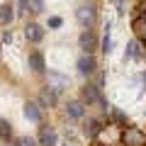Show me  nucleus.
<instances>
[{"label": "nucleus", "mask_w": 146, "mask_h": 146, "mask_svg": "<svg viewBox=\"0 0 146 146\" xmlns=\"http://www.w3.org/2000/svg\"><path fill=\"white\" fill-rule=\"evenodd\" d=\"M131 29H134V36L146 46V15H144V12L134 15V20H131Z\"/></svg>", "instance_id": "8"}, {"label": "nucleus", "mask_w": 146, "mask_h": 146, "mask_svg": "<svg viewBox=\"0 0 146 146\" xmlns=\"http://www.w3.org/2000/svg\"><path fill=\"white\" fill-rule=\"evenodd\" d=\"M25 117L29 122H42V105L36 100H27L25 102Z\"/></svg>", "instance_id": "12"}, {"label": "nucleus", "mask_w": 146, "mask_h": 146, "mask_svg": "<svg viewBox=\"0 0 146 146\" xmlns=\"http://www.w3.org/2000/svg\"><path fill=\"white\" fill-rule=\"evenodd\" d=\"M144 80H146V71H144Z\"/></svg>", "instance_id": "25"}, {"label": "nucleus", "mask_w": 146, "mask_h": 146, "mask_svg": "<svg viewBox=\"0 0 146 146\" xmlns=\"http://www.w3.org/2000/svg\"><path fill=\"white\" fill-rule=\"evenodd\" d=\"M76 66H78V73H80V76H88V78L98 71V61H95L93 54H83V56L78 58V63H76Z\"/></svg>", "instance_id": "5"}, {"label": "nucleus", "mask_w": 146, "mask_h": 146, "mask_svg": "<svg viewBox=\"0 0 146 146\" xmlns=\"http://www.w3.org/2000/svg\"><path fill=\"white\" fill-rule=\"evenodd\" d=\"M83 131H85L88 139H95V136L102 131V122H100V119H88V122L83 124Z\"/></svg>", "instance_id": "14"}, {"label": "nucleus", "mask_w": 146, "mask_h": 146, "mask_svg": "<svg viewBox=\"0 0 146 146\" xmlns=\"http://www.w3.org/2000/svg\"><path fill=\"white\" fill-rule=\"evenodd\" d=\"M122 146H146V131L127 124L122 129Z\"/></svg>", "instance_id": "3"}, {"label": "nucleus", "mask_w": 146, "mask_h": 146, "mask_svg": "<svg viewBox=\"0 0 146 146\" xmlns=\"http://www.w3.org/2000/svg\"><path fill=\"white\" fill-rule=\"evenodd\" d=\"M61 25H63L61 17H49V27H51V29H58Z\"/></svg>", "instance_id": "22"}, {"label": "nucleus", "mask_w": 146, "mask_h": 146, "mask_svg": "<svg viewBox=\"0 0 146 146\" xmlns=\"http://www.w3.org/2000/svg\"><path fill=\"white\" fill-rule=\"evenodd\" d=\"M25 36H27L29 44H39L44 39V27L39 22H27L25 25Z\"/></svg>", "instance_id": "7"}, {"label": "nucleus", "mask_w": 146, "mask_h": 146, "mask_svg": "<svg viewBox=\"0 0 146 146\" xmlns=\"http://www.w3.org/2000/svg\"><path fill=\"white\" fill-rule=\"evenodd\" d=\"M0 139L3 141H12L15 136H12V124L5 119V117H0Z\"/></svg>", "instance_id": "17"}, {"label": "nucleus", "mask_w": 146, "mask_h": 146, "mask_svg": "<svg viewBox=\"0 0 146 146\" xmlns=\"http://www.w3.org/2000/svg\"><path fill=\"white\" fill-rule=\"evenodd\" d=\"M27 63H29V68L34 73H44V71H46V61H44V54L42 51H32L29 58H27Z\"/></svg>", "instance_id": "13"}, {"label": "nucleus", "mask_w": 146, "mask_h": 146, "mask_svg": "<svg viewBox=\"0 0 146 146\" xmlns=\"http://www.w3.org/2000/svg\"><path fill=\"white\" fill-rule=\"evenodd\" d=\"M110 117H112V122H115V124H119L122 129L127 127V115H124V112H119L117 107H110Z\"/></svg>", "instance_id": "18"}, {"label": "nucleus", "mask_w": 146, "mask_h": 146, "mask_svg": "<svg viewBox=\"0 0 146 146\" xmlns=\"http://www.w3.org/2000/svg\"><path fill=\"white\" fill-rule=\"evenodd\" d=\"M78 46L83 49V54H93L98 49V36L93 29H83V34L78 36Z\"/></svg>", "instance_id": "6"}, {"label": "nucleus", "mask_w": 146, "mask_h": 146, "mask_svg": "<svg viewBox=\"0 0 146 146\" xmlns=\"http://www.w3.org/2000/svg\"><path fill=\"white\" fill-rule=\"evenodd\" d=\"M36 102L42 105V110H44V107H56L58 93L51 88V85H46V88H42V93H39V100H36Z\"/></svg>", "instance_id": "9"}, {"label": "nucleus", "mask_w": 146, "mask_h": 146, "mask_svg": "<svg viewBox=\"0 0 146 146\" xmlns=\"http://www.w3.org/2000/svg\"><path fill=\"white\" fill-rule=\"evenodd\" d=\"M49 85H51L54 90H63L68 85V78H63V76H58V73H49Z\"/></svg>", "instance_id": "15"}, {"label": "nucleus", "mask_w": 146, "mask_h": 146, "mask_svg": "<svg viewBox=\"0 0 146 146\" xmlns=\"http://www.w3.org/2000/svg\"><path fill=\"white\" fill-rule=\"evenodd\" d=\"M80 100H83L85 107L100 105L102 112H110V105H107V100H105V95H102V88H98L95 83H85L83 88H80Z\"/></svg>", "instance_id": "1"}, {"label": "nucleus", "mask_w": 146, "mask_h": 146, "mask_svg": "<svg viewBox=\"0 0 146 146\" xmlns=\"http://www.w3.org/2000/svg\"><path fill=\"white\" fill-rule=\"evenodd\" d=\"M144 58V49H141V42L139 39H134V42L127 44L124 49V61H141Z\"/></svg>", "instance_id": "10"}, {"label": "nucleus", "mask_w": 146, "mask_h": 146, "mask_svg": "<svg viewBox=\"0 0 146 146\" xmlns=\"http://www.w3.org/2000/svg\"><path fill=\"white\" fill-rule=\"evenodd\" d=\"M17 5H20V10H17L20 15H25V12H29V10H27V0H17Z\"/></svg>", "instance_id": "23"}, {"label": "nucleus", "mask_w": 146, "mask_h": 146, "mask_svg": "<svg viewBox=\"0 0 146 146\" xmlns=\"http://www.w3.org/2000/svg\"><path fill=\"white\" fill-rule=\"evenodd\" d=\"M102 51H112V36H110V22H105V36H102Z\"/></svg>", "instance_id": "20"}, {"label": "nucleus", "mask_w": 146, "mask_h": 146, "mask_svg": "<svg viewBox=\"0 0 146 146\" xmlns=\"http://www.w3.org/2000/svg\"><path fill=\"white\" fill-rule=\"evenodd\" d=\"M76 20L83 29H93L98 25V5L95 3H83V5L76 10Z\"/></svg>", "instance_id": "2"}, {"label": "nucleus", "mask_w": 146, "mask_h": 146, "mask_svg": "<svg viewBox=\"0 0 146 146\" xmlns=\"http://www.w3.org/2000/svg\"><path fill=\"white\" fill-rule=\"evenodd\" d=\"M36 144H39V146H58L56 129H54L51 124H42V129H39V136H36Z\"/></svg>", "instance_id": "4"}, {"label": "nucleus", "mask_w": 146, "mask_h": 146, "mask_svg": "<svg viewBox=\"0 0 146 146\" xmlns=\"http://www.w3.org/2000/svg\"><path fill=\"white\" fill-rule=\"evenodd\" d=\"M15 20V12H12V5L5 3V5H0V25H10Z\"/></svg>", "instance_id": "16"}, {"label": "nucleus", "mask_w": 146, "mask_h": 146, "mask_svg": "<svg viewBox=\"0 0 146 146\" xmlns=\"http://www.w3.org/2000/svg\"><path fill=\"white\" fill-rule=\"evenodd\" d=\"M66 115L71 117V119H83V117H85L83 100H68V102H66Z\"/></svg>", "instance_id": "11"}, {"label": "nucleus", "mask_w": 146, "mask_h": 146, "mask_svg": "<svg viewBox=\"0 0 146 146\" xmlns=\"http://www.w3.org/2000/svg\"><path fill=\"white\" fill-rule=\"evenodd\" d=\"M139 10L144 12V15H146V0H144V3H141V5H139Z\"/></svg>", "instance_id": "24"}, {"label": "nucleus", "mask_w": 146, "mask_h": 146, "mask_svg": "<svg viewBox=\"0 0 146 146\" xmlns=\"http://www.w3.org/2000/svg\"><path fill=\"white\" fill-rule=\"evenodd\" d=\"M0 44H3V42H0Z\"/></svg>", "instance_id": "26"}, {"label": "nucleus", "mask_w": 146, "mask_h": 146, "mask_svg": "<svg viewBox=\"0 0 146 146\" xmlns=\"http://www.w3.org/2000/svg\"><path fill=\"white\" fill-rule=\"evenodd\" d=\"M27 10H29L32 15H39V12L44 10V0H27Z\"/></svg>", "instance_id": "21"}, {"label": "nucleus", "mask_w": 146, "mask_h": 146, "mask_svg": "<svg viewBox=\"0 0 146 146\" xmlns=\"http://www.w3.org/2000/svg\"><path fill=\"white\" fill-rule=\"evenodd\" d=\"M10 146H39V144H36V139H32V136H17V139L10 141Z\"/></svg>", "instance_id": "19"}]
</instances>
